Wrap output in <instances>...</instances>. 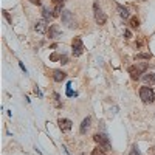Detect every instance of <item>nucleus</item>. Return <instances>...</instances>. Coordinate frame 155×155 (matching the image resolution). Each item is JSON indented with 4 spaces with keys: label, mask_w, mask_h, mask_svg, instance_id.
<instances>
[{
    "label": "nucleus",
    "mask_w": 155,
    "mask_h": 155,
    "mask_svg": "<svg viewBox=\"0 0 155 155\" xmlns=\"http://www.w3.org/2000/svg\"><path fill=\"white\" fill-rule=\"evenodd\" d=\"M42 16H44V19H45L47 22H50L51 19L54 17V14H53V11H48L47 8H44V9H42Z\"/></svg>",
    "instance_id": "obj_14"
},
{
    "label": "nucleus",
    "mask_w": 155,
    "mask_h": 155,
    "mask_svg": "<svg viewBox=\"0 0 155 155\" xmlns=\"http://www.w3.org/2000/svg\"><path fill=\"white\" fill-rule=\"evenodd\" d=\"M150 58H152L150 53H138V54L135 56V59H147V61H149Z\"/></svg>",
    "instance_id": "obj_16"
},
{
    "label": "nucleus",
    "mask_w": 155,
    "mask_h": 155,
    "mask_svg": "<svg viewBox=\"0 0 155 155\" xmlns=\"http://www.w3.org/2000/svg\"><path fill=\"white\" fill-rule=\"evenodd\" d=\"M116 11H118L120 17H123V19H129V17H130V14H129L127 8H124V6H121V5H118V6H116Z\"/></svg>",
    "instance_id": "obj_11"
},
{
    "label": "nucleus",
    "mask_w": 155,
    "mask_h": 155,
    "mask_svg": "<svg viewBox=\"0 0 155 155\" xmlns=\"http://www.w3.org/2000/svg\"><path fill=\"white\" fill-rule=\"evenodd\" d=\"M130 27H132V28H138V27H140V22H138V19H137V17L130 19Z\"/></svg>",
    "instance_id": "obj_18"
},
{
    "label": "nucleus",
    "mask_w": 155,
    "mask_h": 155,
    "mask_svg": "<svg viewBox=\"0 0 155 155\" xmlns=\"http://www.w3.org/2000/svg\"><path fill=\"white\" fill-rule=\"evenodd\" d=\"M124 36H126V39H130V37H132V33L129 31V30H126V31H124Z\"/></svg>",
    "instance_id": "obj_22"
},
{
    "label": "nucleus",
    "mask_w": 155,
    "mask_h": 155,
    "mask_svg": "<svg viewBox=\"0 0 155 155\" xmlns=\"http://www.w3.org/2000/svg\"><path fill=\"white\" fill-rule=\"evenodd\" d=\"M34 30H36L37 33H41V34L47 33V31H48V22H47L45 19L37 20V22L34 23Z\"/></svg>",
    "instance_id": "obj_7"
},
{
    "label": "nucleus",
    "mask_w": 155,
    "mask_h": 155,
    "mask_svg": "<svg viewBox=\"0 0 155 155\" xmlns=\"http://www.w3.org/2000/svg\"><path fill=\"white\" fill-rule=\"evenodd\" d=\"M143 81L146 84H155V73H146V74H143Z\"/></svg>",
    "instance_id": "obj_13"
},
{
    "label": "nucleus",
    "mask_w": 155,
    "mask_h": 155,
    "mask_svg": "<svg viewBox=\"0 0 155 155\" xmlns=\"http://www.w3.org/2000/svg\"><path fill=\"white\" fill-rule=\"evenodd\" d=\"M147 68V64L143 62V64H140V65H132V67H129V74H130V78L134 81H138L140 79V74H143Z\"/></svg>",
    "instance_id": "obj_2"
},
{
    "label": "nucleus",
    "mask_w": 155,
    "mask_h": 155,
    "mask_svg": "<svg viewBox=\"0 0 155 155\" xmlns=\"http://www.w3.org/2000/svg\"><path fill=\"white\" fill-rule=\"evenodd\" d=\"M71 53H73L74 58L81 56L84 53V44L81 41V37H74L73 39V42H71Z\"/></svg>",
    "instance_id": "obj_3"
},
{
    "label": "nucleus",
    "mask_w": 155,
    "mask_h": 155,
    "mask_svg": "<svg viewBox=\"0 0 155 155\" xmlns=\"http://www.w3.org/2000/svg\"><path fill=\"white\" fill-rule=\"evenodd\" d=\"M3 16H5V19L9 22V23H12V19L9 17V14H8V11H3Z\"/></svg>",
    "instance_id": "obj_21"
},
{
    "label": "nucleus",
    "mask_w": 155,
    "mask_h": 155,
    "mask_svg": "<svg viewBox=\"0 0 155 155\" xmlns=\"http://www.w3.org/2000/svg\"><path fill=\"white\" fill-rule=\"evenodd\" d=\"M153 149H155V147H153Z\"/></svg>",
    "instance_id": "obj_28"
},
{
    "label": "nucleus",
    "mask_w": 155,
    "mask_h": 155,
    "mask_svg": "<svg viewBox=\"0 0 155 155\" xmlns=\"http://www.w3.org/2000/svg\"><path fill=\"white\" fill-rule=\"evenodd\" d=\"M140 98L141 101L144 102V104H152L153 99H155V93H153V90L147 85H143L140 88Z\"/></svg>",
    "instance_id": "obj_1"
},
{
    "label": "nucleus",
    "mask_w": 155,
    "mask_h": 155,
    "mask_svg": "<svg viewBox=\"0 0 155 155\" xmlns=\"http://www.w3.org/2000/svg\"><path fill=\"white\" fill-rule=\"evenodd\" d=\"M50 59H51V61H58V59H61V56H58V54H51Z\"/></svg>",
    "instance_id": "obj_25"
},
{
    "label": "nucleus",
    "mask_w": 155,
    "mask_h": 155,
    "mask_svg": "<svg viewBox=\"0 0 155 155\" xmlns=\"http://www.w3.org/2000/svg\"><path fill=\"white\" fill-rule=\"evenodd\" d=\"M59 61H61V64H68V62H67V61H68V59H67V56H61V59H59Z\"/></svg>",
    "instance_id": "obj_23"
},
{
    "label": "nucleus",
    "mask_w": 155,
    "mask_h": 155,
    "mask_svg": "<svg viewBox=\"0 0 155 155\" xmlns=\"http://www.w3.org/2000/svg\"><path fill=\"white\" fill-rule=\"evenodd\" d=\"M65 78H67V73H64L62 70H54V71H53V79H54L56 82H62Z\"/></svg>",
    "instance_id": "obj_10"
},
{
    "label": "nucleus",
    "mask_w": 155,
    "mask_h": 155,
    "mask_svg": "<svg viewBox=\"0 0 155 155\" xmlns=\"http://www.w3.org/2000/svg\"><path fill=\"white\" fill-rule=\"evenodd\" d=\"M130 155H141V152H140L137 147H132V150H130Z\"/></svg>",
    "instance_id": "obj_20"
},
{
    "label": "nucleus",
    "mask_w": 155,
    "mask_h": 155,
    "mask_svg": "<svg viewBox=\"0 0 155 155\" xmlns=\"http://www.w3.org/2000/svg\"><path fill=\"white\" fill-rule=\"evenodd\" d=\"M92 155H106V149L102 147V146H96L92 152Z\"/></svg>",
    "instance_id": "obj_15"
},
{
    "label": "nucleus",
    "mask_w": 155,
    "mask_h": 155,
    "mask_svg": "<svg viewBox=\"0 0 155 155\" xmlns=\"http://www.w3.org/2000/svg\"><path fill=\"white\" fill-rule=\"evenodd\" d=\"M62 23L64 25H67V27L68 28H76L78 27V25H76V20H74V17H73V14H71V12L70 11H62Z\"/></svg>",
    "instance_id": "obj_4"
},
{
    "label": "nucleus",
    "mask_w": 155,
    "mask_h": 155,
    "mask_svg": "<svg viewBox=\"0 0 155 155\" xmlns=\"http://www.w3.org/2000/svg\"><path fill=\"white\" fill-rule=\"evenodd\" d=\"M53 2L58 5V3H64V2H65V0H53Z\"/></svg>",
    "instance_id": "obj_27"
},
{
    "label": "nucleus",
    "mask_w": 155,
    "mask_h": 155,
    "mask_svg": "<svg viewBox=\"0 0 155 155\" xmlns=\"http://www.w3.org/2000/svg\"><path fill=\"white\" fill-rule=\"evenodd\" d=\"M58 123H59V129L62 132H68V130H71V127H73V123L70 120H67V118H61Z\"/></svg>",
    "instance_id": "obj_8"
},
{
    "label": "nucleus",
    "mask_w": 155,
    "mask_h": 155,
    "mask_svg": "<svg viewBox=\"0 0 155 155\" xmlns=\"http://www.w3.org/2000/svg\"><path fill=\"white\" fill-rule=\"evenodd\" d=\"M93 11H95V20H96V23L98 25H104L106 20H107V17H106L104 12H102V9L98 6V3L93 5Z\"/></svg>",
    "instance_id": "obj_5"
},
{
    "label": "nucleus",
    "mask_w": 155,
    "mask_h": 155,
    "mask_svg": "<svg viewBox=\"0 0 155 155\" xmlns=\"http://www.w3.org/2000/svg\"><path fill=\"white\" fill-rule=\"evenodd\" d=\"M54 99H56V106H58V107H61V102H59V95H58V93H54Z\"/></svg>",
    "instance_id": "obj_24"
},
{
    "label": "nucleus",
    "mask_w": 155,
    "mask_h": 155,
    "mask_svg": "<svg viewBox=\"0 0 155 155\" xmlns=\"http://www.w3.org/2000/svg\"><path fill=\"white\" fill-rule=\"evenodd\" d=\"M61 34H62V31H61V28H59V25H50L48 36H50L51 39H58V37H61Z\"/></svg>",
    "instance_id": "obj_9"
},
{
    "label": "nucleus",
    "mask_w": 155,
    "mask_h": 155,
    "mask_svg": "<svg viewBox=\"0 0 155 155\" xmlns=\"http://www.w3.org/2000/svg\"><path fill=\"white\" fill-rule=\"evenodd\" d=\"M93 140L96 141L99 146L104 147L106 150H110V143H109V140H107L106 135H102V134H95V135H93Z\"/></svg>",
    "instance_id": "obj_6"
},
{
    "label": "nucleus",
    "mask_w": 155,
    "mask_h": 155,
    "mask_svg": "<svg viewBox=\"0 0 155 155\" xmlns=\"http://www.w3.org/2000/svg\"><path fill=\"white\" fill-rule=\"evenodd\" d=\"M53 14H54V17H58V16L62 14V3H58V5H56V8H54V11H53Z\"/></svg>",
    "instance_id": "obj_17"
},
{
    "label": "nucleus",
    "mask_w": 155,
    "mask_h": 155,
    "mask_svg": "<svg viewBox=\"0 0 155 155\" xmlns=\"http://www.w3.org/2000/svg\"><path fill=\"white\" fill-rule=\"evenodd\" d=\"M90 123H92V120L90 118H85L84 121H82V124H81V129H79V132L84 135V134H87V130L90 129Z\"/></svg>",
    "instance_id": "obj_12"
},
{
    "label": "nucleus",
    "mask_w": 155,
    "mask_h": 155,
    "mask_svg": "<svg viewBox=\"0 0 155 155\" xmlns=\"http://www.w3.org/2000/svg\"><path fill=\"white\" fill-rule=\"evenodd\" d=\"M33 5H41V0H30Z\"/></svg>",
    "instance_id": "obj_26"
},
{
    "label": "nucleus",
    "mask_w": 155,
    "mask_h": 155,
    "mask_svg": "<svg viewBox=\"0 0 155 155\" xmlns=\"http://www.w3.org/2000/svg\"><path fill=\"white\" fill-rule=\"evenodd\" d=\"M74 93H73V90H71V84H68L67 85V96H73Z\"/></svg>",
    "instance_id": "obj_19"
}]
</instances>
